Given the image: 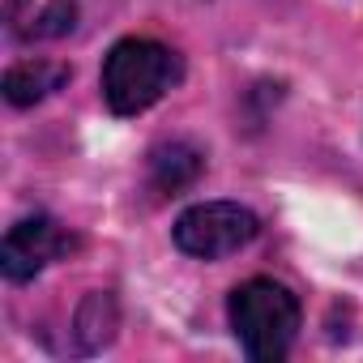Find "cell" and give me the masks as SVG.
I'll return each mask as SVG.
<instances>
[{
    "mask_svg": "<svg viewBox=\"0 0 363 363\" xmlns=\"http://www.w3.org/2000/svg\"><path fill=\"white\" fill-rule=\"evenodd\" d=\"M77 248V240L56 223V218H22L9 227L5 244H0V269L9 282H30L35 274H43L52 261L69 257Z\"/></svg>",
    "mask_w": 363,
    "mask_h": 363,
    "instance_id": "277c9868",
    "label": "cell"
},
{
    "mask_svg": "<svg viewBox=\"0 0 363 363\" xmlns=\"http://www.w3.org/2000/svg\"><path fill=\"white\" fill-rule=\"evenodd\" d=\"M145 167H150V184H154L158 193L175 197V193L193 189L197 179H201L206 154H201L193 141H162V145L150 150V162H145Z\"/></svg>",
    "mask_w": 363,
    "mask_h": 363,
    "instance_id": "5b68a950",
    "label": "cell"
},
{
    "mask_svg": "<svg viewBox=\"0 0 363 363\" xmlns=\"http://www.w3.org/2000/svg\"><path fill=\"white\" fill-rule=\"evenodd\" d=\"M22 9H26V0H5V18H9V22H18Z\"/></svg>",
    "mask_w": 363,
    "mask_h": 363,
    "instance_id": "9c48e42d",
    "label": "cell"
},
{
    "mask_svg": "<svg viewBox=\"0 0 363 363\" xmlns=\"http://www.w3.org/2000/svg\"><path fill=\"white\" fill-rule=\"evenodd\" d=\"M73 22H77V5H73V0H52V5L30 26H22L18 35L22 39H60V35L73 30Z\"/></svg>",
    "mask_w": 363,
    "mask_h": 363,
    "instance_id": "ba28073f",
    "label": "cell"
},
{
    "mask_svg": "<svg viewBox=\"0 0 363 363\" xmlns=\"http://www.w3.org/2000/svg\"><path fill=\"white\" fill-rule=\"evenodd\" d=\"M257 231H261V223L248 206L206 201V206H193L175 218V248L189 257H201V261H218V257L248 248L257 240Z\"/></svg>",
    "mask_w": 363,
    "mask_h": 363,
    "instance_id": "3957f363",
    "label": "cell"
},
{
    "mask_svg": "<svg viewBox=\"0 0 363 363\" xmlns=\"http://www.w3.org/2000/svg\"><path fill=\"white\" fill-rule=\"evenodd\" d=\"M227 316H231V329H235L244 354L257 363L286 359V350L299 333V299L274 278H248L244 286H235Z\"/></svg>",
    "mask_w": 363,
    "mask_h": 363,
    "instance_id": "6da1fadb",
    "label": "cell"
},
{
    "mask_svg": "<svg viewBox=\"0 0 363 363\" xmlns=\"http://www.w3.org/2000/svg\"><path fill=\"white\" fill-rule=\"evenodd\" d=\"M179 82V56L154 39H120L103 60V99L116 116L154 107Z\"/></svg>",
    "mask_w": 363,
    "mask_h": 363,
    "instance_id": "7a4b0ae2",
    "label": "cell"
},
{
    "mask_svg": "<svg viewBox=\"0 0 363 363\" xmlns=\"http://www.w3.org/2000/svg\"><path fill=\"white\" fill-rule=\"evenodd\" d=\"M65 82H69V65H56V60H22V65H13L5 73V99L13 107H35L48 94H56Z\"/></svg>",
    "mask_w": 363,
    "mask_h": 363,
    "instance_id": "8992f818",
    "label": "cell"
},
{
    "mask_svg": "<svg viewBox=\"0 0 363 363\" xmlns=\"http://www.w3.org/2000/svg\"><path fill=\"white\" fill-rule=\"evenodd\" d=\"M116 325H120V308L107 291H94L86 295V303L77 308V320H73V333H77V346L90 354V350H103L111 337H116Z\"/></svg>",
    "mask_w": 363,
    "mask_h": 363,
    "instance_id": "52a82bcc",
    "label": "cell"
}]
</instances>
